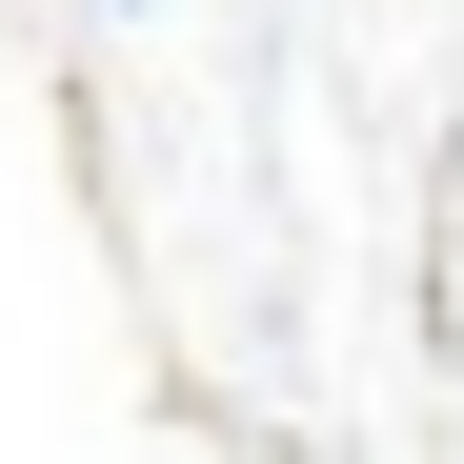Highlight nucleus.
Segmentation results:
<instances>
[{
	"label": "nucleus",
	"instance_id": "nucleus-1",
	"mask_svg": "<svg viewBox=\"0 0 464 464\" xmlns=\"http://www.w3.org/2000/svg\"><path fill=\"white\" fill-rule=\"evenodd\" d=\"M121 21H141V0H121Z\"/></svg>",
	"mask_w": 464,
	"mask_h": 464
}]
</instances>
